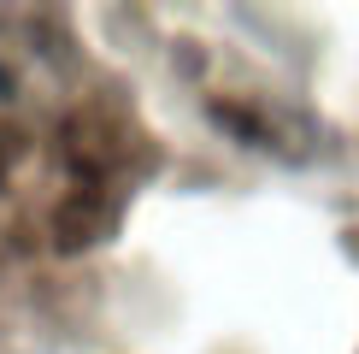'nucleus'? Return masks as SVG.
Segmentation results:
<instances>
[]
</instances>
